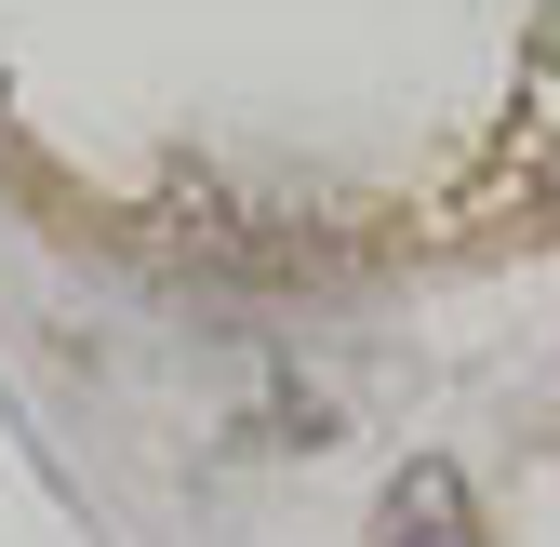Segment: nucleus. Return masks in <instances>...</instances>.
<instances>
[{
	"instance_id": "f257e3e1",
	"label": "nucleus",
	"mask_w": 560,
	"mask_h": 547,
	"mask_svg": "<svg viewBox=\"0 0 560 547\" xmlns=\"http://www.w3.org/2000/svg\"><path fill=\"white\" fill-rule=\"evenodd\" d=\"M387 547H480L467 534V481H454L441 454H413L400 481H387Z\"/></svg>"
}]
</instances>
